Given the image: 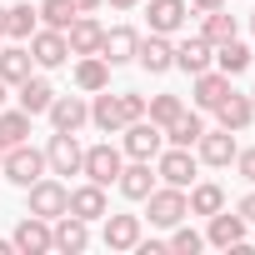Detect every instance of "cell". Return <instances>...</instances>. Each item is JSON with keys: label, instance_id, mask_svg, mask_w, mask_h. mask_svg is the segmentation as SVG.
<instances>
[{"label": "cell", "instance_id": "1", "mask_svg": "<svg viewBox=\"0 0 255 255\" xmlns=\"http://www.w3.org/2000/svg\"><path fill=\"white\" fill-rule=\"evenodd\" d=\"M120 150L130 155V160H155V155L165 150V130H160L150 115H140V120H130V125H120Z\"/></svg>", "mask_w": 255, "mask_h": 255}, {"label": "cell", "instance_id": "2", "mask_svg": "<svg viewBox=\"0 0 255 255\" xmlns=\"http://www.w3.org/2000/svg\"><path fill=\"white\" fill-rule=\"evenodd\" d=\"M0 170H5V180H10V185L30 190L50 165H45V150H35V145H25V140H20V145H10L5 155H0Z\"/></svg>", "mask_w": 255, "mask_h": 255}, {"label": "cell", "instance_id": "3", "mask_svg": "<svg viewBox=\"0 0 255 255\" xmlns=\"http://www.w3.org/2000/svg\"><path fill=\"white\" fill-rule=\"evenodd\" d=\"M145 215H150V225H160V230L180 225V220L190 215V205H185V190H180V185H155V190L145 195Z\"/></svg>", "mask_w": 255, "mask_h": 255}, {"label": "cell", "instance_id": "4", "mask_svg": "<svg viewBox=\"0 0 255 255\" xmlns=\"http://www.w3.org/2000/svg\"><path fill=\"white\" fill-rule=\"evenodd\" d=\"M120 165H125V150L105 140V145H90V150H85L80 175H85V180H95V185H115V180H120Z\"/></svg>", "mask_w": 255, "mask_h": 255}, {"label": "cell", "instance_id": "5", "mask_svg": "<svg viewBox=\"0 0 255 255\" xmlns=\"http://www.w3.org/2000/svg\"><path fill=\"white\" fill-rule=\"evenodd\" d=\"M65 210H70V185H60V180L40 175V180L30 185V215L55 220V215H65Z\"/></svg>", "mask_w": 255, "mask_h": 255}, {"label": "cell", "instance_id": "6", "mask_svg": "<svg viewBox=\"0 0 255 255\" xmlns=\"http://www.w3.org/2000/svg\"><path fill=\"white\" fill-rule=\"evenodd\" d=\"M80 160H85V150H80L75 130H55L50 145H45V165H50L55 175H80Z\"/></svg>", "mask_w": 255, "mask_h": 255}, {"label": "cell", "instance_id": "7", "mask_svg": "<svg viewBox=\"0 0 255 255\" xmlns=\"http://www.w3.org/2000/svg\"><path fill=\"white\" fill-rule=\"evenodd\" d=\"M155 175L165 180V185H195V155L185 150V145H170V150H160L155 155Z\"/></svg>", "mask_w": 255, "mask_h": 255}, {"label": "cell", "instance_id": "8", "mask_svg": "<svg viewBox=\"0 0 255 255\" xmlns=\"http://www.w3.org/2000/svg\"><path fill=\"white\" fill-rule=\"evenodd\" d=\"M30 60L40 65V70H55V65H65L70 60V45H65V30H35L30 35Z\"/></svg>", "mask_w": 255, "mask_h": 255}, {"label": "cell", "instance_id": "9", "mask_svg": "<svg viewBox=\"0 0 255 255\" xmlns=\"http://www.w3.org/2000/svg\"><path fill=\"white\" fill-rule=\"evenodd\" d=\"M10 245H15L20 255H45V250H55V235H50V220H40V215H25V220L15 225Z\"/></svg>", "mask_w": 255, "mask_h": 255}, {"label": "cell", "instance_id": "10", "mask_svg": "<svg viewBox=\"0 0 255 255\" xmlns=\"http://www.w3.org/2000/svg\"><path fill=\"white\" fill-rule=\"evenodd\" d=\"M235 130H200V140H195V160H205V165H230L235 160Z\"/></svg>", "mask_w": 255, "mask_h": 255}, {"label": "cell", "instance_id": "11", "mask_svg": "<svg viewBox=\"0 0 255 255\" xmlns=\"http://www.w3.org/2000/svg\"><path fill=\"white\" fill-rule=\"evenodd\" d=\"M100 40H105V25L90 20V15H75V20L65 25V45H70V55H100Z\"/></svg>", "mask_w": 255, "mask_h": 255}, {"label": "cell", "instance_id": "12", "mask_svg": "<svg viewBox=\"0 0 255 255\" xmlns=\"http://www.w3.org/2000/svg\"><path fill=\"white\" fill-rule=\"evenodd\" d=\"M135 60H140V70H150V75H165L170 65H175V45H170V35H145L140 45H135Z\"/></svg>", "mask_w": 255, "mask_h": 255}, {"label": "cell", "instance_id": "13", "mask_svg": "<svg viewBox=\"0 0 255 255\" xmlns=\"http://www.w3.org/2000/svg\"><path fill=\"white\" fill-rule=\"evenodd\" d=\"M50 235H55V250H65V255H80L85 245H90V220H80V215H55V225H50Z\"/></svg>", "mask_w": 255, "mask_h": 255}, {"label": "cell", "instance_id": "14", "mask_svg": "<svg viewBox=\"0 0 255 255\" xmlns=\"http://www.w3.org/2000/svg\"><path fill=\"white\" fill-rule=\"evenodd\" d=\"M15 100H20V110L35 120V115H45V110H50V100H55V85H50L45 75H25V80L15 85Z\"/></svg>", "mask_w": 255, "mask_h": 255}, {"label": "cell", "instance_id": "15", "mask_svg": "<svg viewBox=\"0 0 255 255\" xmlns=\"http://www.w3.org/2000/svg\"><path fill=\"white\" fill-rule=\"evenodd\" d=\"M205 220H210V230H205V240H210V245H220V250H230V245H240V240H245V230H250L240 210H235V215H230V210H215V215H205Z\"/></svg>", "mask_w": 255, "mask_h": 255}, {"label": "cell", "instance_id": "16", "mask_svg": "<svg viewBox=\"0 0 255 255\" xmlns=\"http://www.w3.org/2000/svg\"><path fill=\"white\" fill-rule=\"evenodd\" d=\"M175 65H180L185 75H200V70H210V65H215V45H210L205 35H190V40H180V45H175Z\"/></svg>", "mask_w": 255, "mask_h": 255}, {"label": "cell", "instance_id": "17", "mask_svg": "<svg viewBox=\"0 0 255 255\" xmlns=\"http://www.w3.org/2000/svg\"><path fill=\"white\" fill-rule=\"evenodd\" d=\"M45 115H50V125H55V130H80V125L90 120V105H85L80 95H55Z\"/></svg>", "mask_w": 255, "mask_h": 255}, {"label": "cell", "instance_id": "18", "mask_svg": "<svg viewBox=\"0 0 255 255\" xmlns=\"http://www.w3.org/2000/svg\"><path fill=\"white\" fill-rule=\"evenodd\" d=\"M120 195L125 200H145L155 190V175H150V160H130V165H120Z\"/></svg>", "mask_w": 255, "mask_h": 255}, {"label": "cell", "instance_id": "19", "mask_svg": "<svg viewBox=\"0 0 255 255\" xmlns=\"http://www.w3.org/2000/svg\"><path fill=\"white\" fill-rule=\"evenodd\" d=\"M140 240V215H110L105 210V250H135Z\"/></svg>", "mask_w": 255, "mask_h": 255}, {"label": "cell", "instance_id": "20", "mask_svg": "<svg viewBox=\"0 0 255 255\" xmlns=\"http://www.w3.org/2000/svg\"><path fill=\"white\" fill-rule=\"evenodd\" d=\"M185 20H190V5H185V0H150V30H155V35H175Z\"/></svg>", "mask_w": 255, "mask_h": 255}, {"label": "cell", "instance_id": "21", "mask_svg": "<svg viewBox=\"0 0 255 255\" xmlns=\"http://www.w3.org/2000/svg\"><path fill=\"white\" fill-rule=\"evenodd\" d=\"M105 210H110V205H105V185L85 180V185L70 190V215H80V220H100Z\"/></svg>", "mask_w": 255, "mask_h": 255}, {"label": "cell", "instance_id": "22", "mask_svg": "<svg viewBox=\"0 0 255 255\" xmlns=\"http://www.w3.org/2000/svg\"><path fill=\"white\" fill-rule=\"evenodd\" d=\"M135 45H140V35H135L130 25H115V30H105L100 55H105L110 65H125V60H135Z\"/></svg>", "mask_w": 255, "mask_h": 255}, {"label": "cell", "instance_id": "23", "mask_svg": "<svg viewBox=\"0 0 255 255\" xmlns=\"http://www.w3.org/2000/svg\"><path fill=\"white\" fill-rule=\"evenodd\" d=\"M75 85H80L85 95L105 90V85H110V60H105V55H80V60H75Z\"/></svg>", "mask_w": 255, "mask_h": 255}, {"label": "cell", "instance_id": "24", "mask_svg": "<svg viewBox=\"0 0 255 255\" xmlns=\"http://www.w3.org/2000/svg\"><path fill=\"white\" fill-rule=\"evenodd\" d=\"M215 115H220V125H225V130H245V125L255 120V105H250V95L225 90V100L215 105Z\"/></svg>", "mask_w": 255, "mask_h": 255}, {"label": "cell", "instance_id": "25", "mask_svg": "<svg viewBox=\"0 0 255 255\" xmlns=\"http://www.w3.org/2000/svg\"><path fill=\"white\" fill-rule=\"evenodd\" d=\"M225 90H230V75H225V70H200V75H195V105H200V110H215V105L225 100Z\"/></svg>", "mask_w": 255, "mask_h": 255}, {"label": "cell", "instance_id": "26", "mask_svg": "<svg viewBox=\"0 0 255 255\" xmlns=\"http://www.w3.org/2000/svg\"><path fill=\"white\" fill-rule=\"evenodd\" d=\"M90 120L100 125L105 135H120V125H125V115H120V100L110 95V85H105V90H95V105H90Z\"/></svg>", "mask_w": 255, "mask_h": 255}, {"label": "cell", "instance_id": "27", "mask_svg": "<svg viewBox=\"0 0 255 255\" xmlns=\"http://www.w3.org/2000/svg\"><path fill=\"white\" fill-rule=\"evenodd\" d=\"M250 60H255V55H250V45H240V35L215 45V70H225V75H245Z\"/></svg>", "mask_w": 255, "mask_h": 255}, {"label": "cell", "instance_id": "28", "mask_svg": "<svg viewBox=\"0 0 255 255\" xmlns=\"http://www.w3.org/2000/svg\"><path fill=\"white\" fill-rule=\"evenodd\" d=\"M30 65H35V60H30V45H10V50H0V80H5L10 90L30 75Z\"/></svg>", "mask_w": 255, "mask_h": 255}, {"label": "cell", "instance_id": "29", "mask_svg": "<svg viewBox=\"0 0 255 255\" xmlns=\"http://www.w3.org/2000/svg\"><path fill=\"white\" fill-rule=\"evenodd\" d=\"M185 205H190V215H215V210H225V190L215 180H200V185H190Z\"/></svg>", "mask_w": 255, "mask_h": 255}, {"label": "cell", "instance_id": "30", "mask_svg": "<svg viewBox=\"0 0 255 255\" xmlns=\"http://www.w3.org/2000/svg\"><path fill=\"white\" fill-rule=\"evenodd\" d=\"M200 130H205V120L190 115V110H180V115L165 125V145H185V150H190V145L200 140Z\"/></svg>", "mask_w": 255, "mask_h": 255}, {"label": "cell", "instance_id": "31", "mask_svg": "<svg viewBox=\"0 0 255 255\" xmlns=\"http://www.w3.org/2000/svg\"><path fill=\"white\" fill-rule=\"evenodd\" d=\"M35 30H40V10H30V0L5 10V35H10V40H30Z\"/></svg>", "mask_w": 255, "mask_h": 255}, {"label": "cell", "instance_id": "32", "mask_svg": "<svg viewBox=\"0 0 255 255\" xmlns=\"http://www.w3.org/2000/svg\"><path fill=\"white\" fill-rule=\"evenodd\" d=\"M20 140H30V115L25 110H0V145H20Z\"/></svg>", "mask_w": 255, "mask_h": 255}, {"label": "cell", "instance_id": "33", "mask_svg": "<svg viewBox=\"0 0 255 255\" xmlns=\"http://www.w3.org/2000/svg\"><path fill=\"white\" fill-rule=\"evenodd\" d=\"M210 45H220V40H235L240 35V25H235V15H225V10H205V30H200Z\"/></svg>", "mask_w": 255, "mask_h": 255}, {"label": "cell", "instance_id": "34", "mask_svg": "<svg viewBox=\"0 0 255 255\" xmlns=\"http://www.w3.org/2000/svg\"><path fill=\"white\" fill-rule=\"evenodd\" d=\"M35 10H40V20H45L50 30H65V25L80 15V10H75V0H40Z\"/></svg>", "mask_w": 255, "mask_h": 255}, {"label": "cell", "instance_id": "35", "mask_svg": "<svg viewBox=\"0 0 255 255\" xmlns=\"http://www.w3.org/2000/svg\"><path fill=\"white\" fill-rule=\"evenodd\" d=\"M180 110H185V105H180V95H150V105H145V115L160 125V130H165V125H170Z\"/></svg>", "mask_w": 255, "mask_h": 255}, {"label": "cell", "instance_id": "36", "mask_svg": "<svg viewBox=\"0 0 255 255\" xmlns=\"http://www.w3.org/2000/svg\"><path fill=\"white\" fill-rule=\"evenodd\" d=\"M170 230H175V235H170L165 245H170V250H180V255H195V250L205 245V235H200V230H190V225H170Z\"/></svg>", "mask_w": 255, "mask_h": 255}, {"label": "cell", "instance_id": "37", "mask_svg": "<svg viewBox=\"0 0 255 255\" xmlns=\"http://www.w3.org/2000/svg\"><path fill=\"white\" fill-rule=\"evenodd\" d=\"M115 100H120V115H125V125H130V120H140V115H145V95H135V90H120Z\"/></svg>", "mask_w": 255, "mask_h": 255}, {"label": "cell", "instance_id": "38", "mask_svg": "<svg viewBox=\"0 0 255 255\" xmlns=\"http://www.w3.org/2000/svg\"><path fill=\"white\" fill-rule=\"evenodd\" d=\"M235 170L255 185V145H250V150H235Z\"/></svg>", "mask_w": 255, "mask_h": 255}, {"label": "cell", "instance_id": "39", "mask_svg": "<svg viewBox=\"0 0 255 255\" xmlns=\"http://www.w3.org/2000/svg\"><path fill=\"white\" fill-rule=\"evenodd\" d=\"M135 250H140V255H160V250H170V245H165V240H145V235H140V240H135Z\"/></svg>", "mask_w": 255, "mask_h": 255}, {"label": "cell", "instance_id": "40", "mask_svg": "<svg viewBox=\"0 0 255 255\" xmlns=\"http://www.w3.org/2000/svg\"><path fill=\"white\" fill-rule=\"evenodd\" d=\"M235 210H240V215H245V225H255V190H250V195H245V200H240V205H235Z\"/></svg>", "mask_w": 255, "mask_h": 255}, {"label": "cell", "instance_id": "41", "mask_svg": "<svg viewBox=\"0 0 255 255\" xmlns=\"http://www.w3.org/2000/svg\"><path fill=\"white\" fill-rule=\"evenodd\" d=\"M185 5H195V10H220L225 0H185Z\"/></svg>", "mask_w": 255, "mask_h": 255}, {"label": "cell", "instance_id": "42", "mask_svg": "<svg viewBox=\"0 0 255 255\" xmlns=\"http://www.w3.org/2000/svg\"><path fill=\"white\" fill-rule=\"evenodd\" d=\"M95 5H105V0H75V10H80V15H90Z\"/></svg>", "mask_w": 255, "mask_h": 255}, {"label": "cell", "instance_id": "43", "mask_svg": "<svg viewBox=\"0 0 255 255\" xmlns=\"http://www.w3.org/2000/svg\"><path fill=\"white\" fill-rule=\"evenodd\" d=\"M105 5H115V10H135L140 0H105Z\"/></svg>", "mask_w": 255, "mask_h": 255}, {"label": "cell", "instance_id": "44", "mask_svg": "<svg viewBox=\"0 0 255 255\" xmlns=\"http://www.w3.org/2000/svg\"><path fill=\"white\" fill-rule=\"evenodd\" d=\"M5 95H10V85H5V80H0V110H5Z\"/></svg>", "mask_w": 255, "mask_h": 255}, {"label": "cell", "instance_id": "45", "mask_svg": "<svg viewBox=\"0 0 255 255\" xmlns=\"http://www.w3.org/2000/svg\"><path fill=\"white\" fill-rule=\"evenodd\" d=\"M10 250H15V245H10V240H0V255H10Z\"/></svg>", "mask_w": 255, "mask_h": 255}, {"label": "cell", "instance_id": "46", "mask_svg": "<svg viewBox=\"0 0 255 255\" xmlns=\"http://www.w3.org/2000/svg\"><path fill=\"white\" fill-rule=\"evenodd\" d=\"M0 35H5V10H0Z\"/></svg>", "mask_w": 255, "mask_h": 255}, {"label": "cell", "instance_id": "47", "mask_svg": "<svg viewBox=\"0 0 255 255\" xmlns=\"http://www.w3.org/2000/svg\"><path fill=\"white\" fill-rule=\"evenodd\" d=\"M250 30H255V15H250Z\"/></svg>", "mask_w": 255, "mask_h": 255}, {"label": "cell", "instance_id": "48", "mask_svg": "<svg viewBox=\"0 0 255 255\" xmlns=\"http://www.w3.org/2000/svg\"><path fill=\"white\" fill-rule=\"evenodd\" d=\"M250 105H255V90H250Z\"/></svg>", "mask_w": 255, "mask_h": 255}, {"label": "cell", "instance_id": "49", "mask_svg": "<svg viewBox=\"0 0 255 255\" xmlns=\"http://www.w3.org/2000/svg\"><path fill=\"white\" fill-rule=\"evenodd\" d=\"M0 155H5V145H0Z\"/></svg>", "mask_w": 255, "mask_h": 255}]
</instances>
